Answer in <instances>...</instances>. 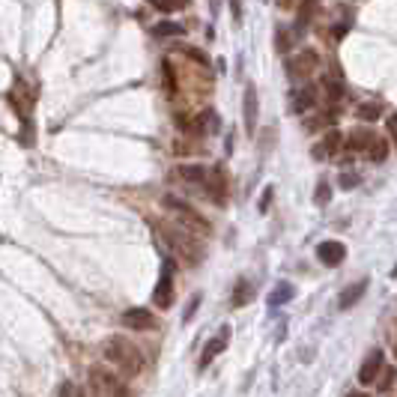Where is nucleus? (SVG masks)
<instances>
[{"label":"nucleus","instance_id":"1","mask_svg":"<svg viewBox=\"0 0 397 397\" xmlns=\"http://www.w3.org/2000/svg\"><path fill=\"white\" fill-rule=\"evenodd\" d=\"M159 233L185 266H201L203 263V245H201V239H197V233H192L188 227L164 221V225H159Z\"/></svg>","mask_w":397,"mask_h":397},{"label":"nucleus","instance_id":"2","mask_svg":"<svg viewBox=\"0 0 397 397\" xmlns=\"http://www.w3.org/2000/svg\"><path fill=\"white\" fill-rule=\"evenodd\" d=\"M105 359L111 361V365H117L126 376H138L140 370H144V355H140V350L120 335H114L105 341Z\"/></svg>","mask_w":397,"mask_h":397},{"label":"nucleus","instance_id":"3","mask_svg":"<svg viewBox=\"0 0 397 397\" xmlns=\"http://www.w3.org/2000/svg\"><path fill=\"white\" fill-rule=\"evenodd\" d=\"M164 206H168V209L177 215L179 221H183V227H188L192 233H201V236H209L212 233L209 221H206L197 209H192L185 201H179V197H173V194H164Z\"/></svg>","mask_w":397,"mask_h":397},{"label":"nucleus","instance_id":"4","mask_svg":"<svg viewBox=\"0 0 397 397\" xmlns=\"http://www.w3.org/2000/svg\"><path fill=\"white\" fill-rule=\"evenodd\" d=\"M90 385H93V394L96 397H135L129 392V385H123L111 370L105 368H93L90 370Z\"/></svg>","mask_w":397,"mask_h":397},{"label":"nucleus","instance_id":"5","mask_svg":"<svg viewBox=\"0 0 397 397\" xmlns=\"http://www.w3.org/2000/svg\"><path fill=\"white\" fill-rule=\"evenodd\" d=\"M317 69H320V54L313 48H302L296 57H287V75L293 81H305Z\"/></svg>","mask_w":397,"mask_h":397},{"label":"nucleus","instance_id":"6","mask_svg":"<svg viewBox=\"0 0 397 397\" xmlns=\"http://www.w3.org/2000/svg\"><path fill=\"white\" fill-rule=\"evenodd\" d=\"M153 302L159 305L162 311H168L170 305H173V260H164L162 263V275H159V284H155Z\"/></svg>","mask_w":397,"mask_h":397},{"label":"nucleus","instance_id":"7","mask_svg":"<svg viewBox=\"0 0 397 397\" xmlns=\"http://www.w3.org/2000/svg\"><path fill=\"white\" fill-rule=\"evenodd\" d=\"M201 188H203V192L209 194L218 206H225V203H227V177H225V170H221L218 164L206 170V177H203V185H201Z\"/></svg>","mask_w":397,"mask_h":397},{"label":"nucleus","instance_id":"8","mask_svg":"<svg viewBox=\"0 0 397 397\" xmlns=\"http://www.w3.org/2000/svg\"><path fill=\"white\" fill-rule=\"evenodd\" d=\"M344 257H346V248L337 239H326V242L317 245V260L322 266H341Z\"/></svg>","mask_w":397,"mask_h":397},{"label":"nucleus","instance_id":"9","mask_svg":"<svg viewBox=\"0 0 397 397\" xmlns=\"http://www.w3.org/2000/svg\"><path fill=\"white\" fill-rule=\"evenodd\" d=\"M123 322H126L129 329H135V332H153V329L159 326V320H155L153 311H146V308H129L123 313Z\"/></svg>","mask_w":397,"mask_h":397},{"label":"nucleus","instance_id":"10","mask_svg":"<svg viewBox=\"0 0 397 397\" xmlns=\"http://www.w3.org/2000/svg\"><path fill=\"white\" fill-rule=\"evenodd\" d=\"M227 341H230V326H221V329H218V335H215L212 341L206 344V350L201 353V368H209L212 361L227 350Z\"/></svg>","mask_w":397,"mask_h":397},{"label":"nucleus","instance_id":"11","mask_svg":"<svg viewBox=\"0 0 397 397\" xmlns=\"http://www.w3.org/2000/svg\"><path fill=\"white\" fill-rule=\"evenodd\" d=\"M242 123L248 135H254V129H257V90H254V84H248L242 96Z\"/></svg>","mask_w":397,"mask_h":397},{"label":"nucleus","instance_id":"12","mask_svg":"<svg viewBox=\"0 0 397 397\" xmlns=\"http://www.w3.org/2000/svg\"><path fill=\"white\" fill-rule=\"evenodd\" d=\"M341 146H344V135H341L337 129H329V131H326V138H322L320 144L313 146V159H317V162L332 159V155H335L337 150H341Z\"/></svg>","mask_w":397,"mask_h":397},{"label":"nucleus","instance_id":"13","mask_svg":"<svg viewBox=\"0 0 397 397\" xmlns=\"http://www.w3.org/2000/svg\"><path fill=\"white\" fill-rule=\"evenodd\" d=\"M379 374H383V350H374V353H370L368 359H365L361 370H359V383H361V385H374Z\"/></svg>","mask_w":397,"mask_h":397},{"label":"nucleus","instance_id":"14","mask_svg":"<svg viewBox=\"0 0 397 397\" xmlns=\"http://www.w3.org/2000/svg\"><path fill=\"white\" fill-rule=\"evenodd\" d=\"M313 105H317V90H313V87H302V90H296L293 99H290L293 114H305V111H311Z\"/></svg>","mask_w":397,"mask_h":397},{"label":"nucleus","instance_id":"15","mask_svg":"<svg viewBox=\"0 0 397 397\" xmlns=\"http://www.w3.org/2000/svg\"><path fill=\"white\" fill-rule=\"evenodd\" d=\"M317 10H320V0H302V6H299V18H296V27H293L296 36H302V33L308 30V24L313 21Z\"/></svg>","mask_w":397,"mask_h":397},{"label":"nucleus","instance_id":"16","mask_svg":"<svg viewBox=\"0 0 397 397\" xmlns=\"http://www.w3.org/2000/svg\"><path fill=\"white\" fill-rule=\"evenodd\" d=\"M376 140V135L370 129H353L350 135H346V150H353V153H361V150H368L370 144Z\"/></svg>","mask_w":397,"mask_h":397},{"label":"nucleus","instance_id":"17","mask_svg":"<svg viewBox=\"0 0 397 397\" xmlns=\"http://www.w3.org/2000/svg\"><path fill=\"white\" fill-rule=\"evenodd\" d=\"M365 293H368V281H355L353 287H346V290L341 293V299H337V308H341V311H350L353 305L359 302Z\"/></svg>","mask_w":397,"mask_h":397},{"label":"nucleus","instance_id":"18","mask_svg":"<svg viewBox=\"0 0 397 397\" xmlns=\"http://www.w3.org/2000/svg\"><path fill=\"white\" fill-rule=\"evenodd\" d=\"M293 296H296V287L290 284V281H278L275 287H272V293H269V305L272 308H278V305H287V302H293Z\"/></svg>","mask_w":397,"mask_h":397},{"label":"nucleus","instance_id":"19","mask_svg":"<svg viewBox=\"0 0 397 397\" xmlns=\"http://www.w3.org/2000/svg\"><path fill=\"white\" fill-rule=\"evenodd\" d=\"M322 90L332 102H341L344 99V81H341V72L335 69V75H322Z\"/></svg>","mask_w":397,"mask_h":397},{"label":"nucleus","instance_id":"20","mask_svg":"<svg viewBox=\"0 0 397 397\" xmlns=\"http://www.w3.org/2000/svg\"><path fill=\"white\" fill-rule=\"evenodd\" d=\"M177 177L185 179V183H192V185H203L206 168L203 164H183V168H177Z\"/></svg>","mask_w":397,"mask_h":397},{"label":"nucleus","instance_id":"21","mask_svg":"<svg viewBox=\"0 0 397 397\" xmlns=\"http://www.w3.org/2000/svg\"><path fill=\"white\" fill-rule=\"evenodd\" d=\"M254 299V284H248V281H236V290H233V299H230V305L233 308H242V305H248Z\"/></svg>","mask_w":397,"mask_h":397},{"label":"nucleus","instance_id":"22","mask_svg":"<svg viewBox=\"0 0 397 397\" xmlns=\"http://www.w3.org/2000/svg\"><path fill=\"white\" fill-rule=\"evenodd\" d=\"M185 33V24H177V21H159L153 27V36L159 39H173V36H183Z\"/></svg>","mask_w":397,"mask_h":397},{"label":"nucleus","instance_id":"23","mask_svg":"<svg viewBox=\"0 0 397 397\" xmlns=\"http://www.w3.org/2000/svg\"><path fill=\"white\" fill-rule=\"evenodd\" d=\"M355 117L365 120V123H376L379 117H383V105H376V102H365V105H359V107H355Z\"/></svg>","mask_w":397,"mask_h":397},{"label":"nucleus","instance_id":"24","mask_svg":"<svg viewBox=\"0 0 397 397\" xmlns=\"http://www.w3.org/2000/svg\"><path fill=\"white\" fill-rule=\"evenodd\" d=\"M296 39H299V36H296L293 30H287V27H278V30H275V48H278L281 54L290 51V48L296 45Z\"/></svg>","mask_w":397,"mask_h":397},{"label":"nucleus","instance_id":"25","mask_svg":"<svg viewBox=\"0 0 397 397\" xmlns=\"http://www.w3.org/2000/svg\"><path fill=\"white\" fill-rule=\"evenodd\" d=\"M146 3L153 6V10H159V12H179L183 10V6H188L192 3V0H146Z\"/></svg>","mask_w":397,"mask_h":397},{"label":"nucleus","instance_id":"26","mask_svg":"<svg viewBox=\"0 0 397 397\" xmlns=\"http://www.w3.org/2000/svg\"><path fill=\"white\" fill-rule=\"evenodd\" d=\"M368 159H370V162H376V164H379V162H385V159H388V140L376 138L374 144L368 146Z\"/></svg>","mask_w":397,"mask_h":397},{"label":"nucleus","instance_id":"27","mask_svg":"<svg viewBox=\"0 0 397 397\" xmlns=\"http://www.w3.org/2000/svg\"><path fill=\"white\" fill-rule=\"evenodd\" d=\"M162 78H164V90L173 96L177 93V78H173V66L170 60H162Z\"/></svg>","mask_w":397,"mask_h":397},{"label":"nucleus","instance_id":"28","mask_svg":"<svg viewBox=\"0 0 397 397\" xmlns=\"http://www.w3.org/2000/svg\"><path fill=\"white\" fill-rule=\"evenodd\" d=\"M329 201H332V188H329L326 179H320V183H317V194H313V203H317V206H326Z\"/></svg>","mask_w":397,"mask_h":397},{"label":"nucleus","instance_id":"29","mask_svg":"<svg viewBox=\"0 0 397 397\" xmlns=\"http://www.w3.org/2000/svg\"><path fill=\"white\" fill-rule=\"evenodd\" d=\"M57 397H84V392H81L75 383H69V379H66V383L60 385V394H57Z\"/></svg>","mask_w":397,"mask_h":397},{"label":"nucleus","instance_id":"30","mask_svg":"<svg viewBox=\"0 0 397 397\" xmlns=\"http://www.w3.org/2000/svg\"><path fill=\"white\" fill-rule=\"evenodd\" d=\"M337 183H341V188H355L361 179L355 177V173H341V179H337Z\"/></svg>","mask_w":397,"mask_h":397},{"label":"nucleus","instance_id":"31","mask_svg":"<svg viewBox=\"0 0 397 397\" xmlns=\"http://www.w3.org/2000/svg\"><path fill=\"white\" fill-rule=\"evenodd\" d=\"M272 194H275V188H263V197H260V212H269V203H272Z\"/></svg>","mask_w":397,"mask_h":397},{"label":"nucleus","instance_id":"32","mask_svg":"<svg viewBox=\"0 0 397 397\" xmlns=\"http://www.w3.org/2000/svg\"><path fill=\"white\" fill-rule=\"evenodd\" d=\"M392 379H394V370L388 368V370H385V376H383V383H379V388H383V392H388V388H392Z\"/></svg>","mask_w":397,"mask_h":397},{"label":"nucleus","instance_id":"33","mask_svg":"<svg viewBox=\"0 0 397 397\" xmlns=\"http://www.w3.org/2000/svg\"><path fill=\"white\" fill-rule=\"evenodd\" d=\"M346 30H350V24L341 21L337 27H332V36H335V39H341V36H346Z\"/></svg>","mask_w":397,"mask_h":397},{"label":"nucleus","instance_id":"34","mask_svg":"<svg viewBox=\"0 0 397 397\" xmlns=\"http://www.w3.org/2000/svg\"><path fill=\"white\" fill-rule=\"evenodd\" d=\"M197 302H201V296H194V299H192V305H188V308H185V313H183V322H188V320H192V313H194V308H197Z\"/></svg>","mask_w":397,"mask_h":397},{"label":"nucleus","instance_id":"35","mask_svg":"<svg viewBox=\"0 0 397 397\" xmlns=\"http://www.w3.org/2000/svg\"><path fill=\"white\" fill-rule=\"evenodd\" d=\"M209 10H212V15H218V10H221V0H209Z\"/></svg>","mask_w":397,"mask_h":397},{"label":"nucleus","instance_id":"36","mask_svg":"<svg viewBox=\"0 0 397 397\" xmlns=\"http://www.w3.org/2000/svg\"><path fill=\"white\" fill-rule=\"evenodd\" d=\"M281 10H290V6H296V0H278Z\"/></svg>","mask_w":397,"mask_h":397},{"label":"nucleus","instance_id":"37","mask_svg":"<svg viewBox=\"0 0 397 397\" xmlns=\"http://www.w3.org/2000/svg\"><path fill=\"white\" fill-rule=\"evenodd\" d=\"M346 397H370V394H368V392H350Z\"/></svg>","mask_w":397,"mask_h":397},{"label":"nucleus","instance_id":"38","mask_svg":"<svg viewBox=\"0 0 397 397\" xmlns=\"http://www.w3.org/2000/svg\"><path fill=\"white\" fill-rule=\"evenodd\" d=\"M230 3H233V15L239 18V0H230Z\"/></svg>","mask_w":397,"mask_h":397},{"label":"nucleus","instance_id":"39","mask_svg":"<svg viewBox=\"0 0 397 397\" xmlns=\"http://www.w3.org/2000/svg\"><path fill=\"white\" fill-rule=\"evenodd\" d=\"M392 278H397V263H394V269H392Z\"/></svg>","mask_w":397,"mask_h":397},{"label":"nucleus","instance_id":"40","mask_svg":"<svg viewBox=\"0 0 397 397\" xmlns=\"http://www.w3.org/2000/svg\"><path fill=\"white\" fill-rule=\"evenodd\" d=\"M394 359H397V344H394Z\"/></svg>","mask_w":397,"mask_h":397}]
</instances>
